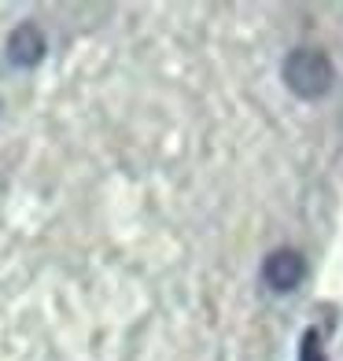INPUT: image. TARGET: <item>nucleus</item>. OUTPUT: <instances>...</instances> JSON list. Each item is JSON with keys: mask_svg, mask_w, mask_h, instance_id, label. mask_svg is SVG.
Masks as SVG:
<instances>
[{"mask_svg": "<svg viewBox=\"0 0 343 361\" xmlns=\"http://www.w3.org/2000/svg\"><path fill=\"white\" fill-rule=\"evenodd\" d=\"M299 361H325V354H321V336H318V332H306V336H303Z\"/></svg>", "mask_w": 343, "mask_h": 361, "instance_id": "4", "label": "nucleus"}, {"mask_svg": "<svg viewBox=\"0 0 343 361\" xmlns=\"http://www.w3.org/2000/svg\"><path fill=\"white\" fill-rule=\"evenodd\" d=\"M303 276H306V258L299 251H291V247L273 251L263 262V281L273 291H296L303 284Z\"/></svg>", "mask_w": 343, "mask_h": 361, "instance_id": "2", "label": "nucleus"}, {"mask_svg": "<svg viewBox=\"0 0 343 361\" xmlns=\"http://www.w3.org/2000/svg\"><path fill=\"white\" fill-rule=\"evenodd\" d=\"M44 56V34L34 26V23H23L11 30L8 37V59L15 63V67H37Z\"/></svg>", "mask_w": 343, "mask_h": 361, "instance_id": "3", "label": "nucleus"}, {"mask_svg": "<svg viewBox=\"0 0 343 361\" xmlns=\"http://www.w3.org/2000/svg\"><path fill=\"white\" fill-rule=\"evenodd\" d=\"M284 85L303 96V100H321L325 92L332 89V59L318 52V48H296V52H288L284 59Z\"/></svg>", "mask_w": 343, "mask_h": 361, "instance_id": "1", "label": "nucleus"}]
</instances>
